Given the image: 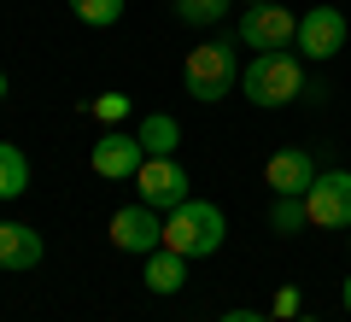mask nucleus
I'll return each mask as SVG.
<instances>
[{"instance_id":"dca6fc26","label":"nucleus","mask_w":351,"mask_h":322,"mask_svg":"<svg viewBox=\"0 0 351 322\" xmlns=\"http://www.w3.org/2000/svg\"><path fill=\"white\" fill-rule=\"evenodd\" d=\"M71 12L82 18V24L106 30V24H117V18H123V0H71Z\"/></svg>"},{"instance_id":"1a4fd4ad","label":"nucleus","mask_w":351,"mask_h":322,"mask_svg":"<svg viewBox=\"0 0 351 322\" xmlns=\"http://www.w3.org/2000/svg\"><path fill=\"white\" fill-rule=\"evenodd\" d=\"M346 12L339 6H311V12H299V53L304 59H334L339 47H346Z\"/></svg>"},{"instance_id":"39448f33","label":"nucleus","mask_w":351,"mask_h":322,"mask_svg":"<svg viewBox=\"0 0 351 322\" xmlns=\"http://www.w3.org/2000/svg\"><path fill=\"white\" fill-rule=\"evenodd\" d=\"M188 187H193V176L182 170L176 159H147L135 170V194H141V205H152V211H176V205H188Z\"/></svg>"},{"instance_id":"20e7f679","label":"nucleus","mask_w":351,"mask_h":322,"mask_svg":"<svg viewBox=\"0 0 351 322\" xmlns=\"http://www.w3.org/2000/svg\"><path fill=\"white\" fill-rule=\"evenodd\" d=\"M106 235H112L117 252H135V258H147V252L164 246V211H152V205H141V199H135V205L112 211Z\"/></svg>"},{"instance_id":"f8f14e48","label":"nucleus","mask_w":351,"mask_h":322,"mask_svg":"<svg viewBox=\"0 0 351 322\" xmlns=\"http://www.w3.org/2000/svg\"><path fill=\"white\" fill-rule=\"evenodd\" d=\"M135 141L147 147V159H176V147H182V124H176L170 112H147L135 129Z\"/></svg>"},{"instance_id":"4468645a","label":"nucleus","mask_w":351,"mask_h":322,"mask_svg":"<svg viewBox=\"0 0 351 322\" xmlns=\"http://www.w3.org/2000/svg\"><path fill=\"white\" fill-rule=\"evenodd\" d=\"M24 194H29V159L12 141H0V199H24Z\"/></svg>"},{"instance_id":"9b49d317","label":"nucleus","mask_w":351,"mask_h":322,"mask_svg":"<svg viewBox=\"0 0 351 322\" xmlns=\"http://www.w3.org/2000/svg\"><path fill=\"white\" fill-rule=\"evenodd\" d=\"M41 264V235L29 223H0V270H36Z\"/></svg>"},{"instance_id":"6ab92c4d","label":"nucleus","mask_w":351,"mask_h":322,"mask_svg":"<svg viewBox=\"0 0 351 322\" xmlns=\"http://www.w3.org/2000/svg\"><path fill=\"white\" fill-rule=\"evenodd\" d=\"M299 310H304V293H299V287H281V293H276V305H269V317H276V322H287V317H299Z\"/></svg>"},{"instance_id":"f3484780","label":"nucleus","mask_w":351,"mask_h":322,"mask_svg":"<svg viewBox=\"0 0 351 322\" xmlns=\"http://www.w3.org/2000/svg\"><path fill=\"white\" fill-rule=\"evenodd\" d=\"M228 12V0H176V18L182 24H217Z\"/></svg>"},{"instance_id":"393cba45","label":"nucleus","mask_w":351,"mask_h":322,"mask_svg":"<svg viewBox=\"0 0 351 322\" xmlns=\"http://www.w3.org/2000/svg\"><path fill=\"white\" fill-rule=\"evenodd\" d=\"M346 246H351V235H346Z\"/></svg>"},{"instance_id":"a211bd4d","label":"nucleus","mask_w":351,"mask_h":322,"mask_svg":"<svg viewBox=\"0 0 351 322\" xmlns=\"http://www.w3.org/2000/svg\"><path fill=\"white\" fill-rule=\"evenodd\" d=\"M88 112L100 117L106 129H112V124H123V117H129V94H100L94 106H88Z\"/></svg>"},{"instance_id":"7ed1b4c3","label":"nucleus","mask_w":351,"mask_h":322,"mask_svg":"<svg viewBox=\"0 0 351 322\" xmlns=\"http://www.w3.org/2000/svg\"><path fill=\"white\" fill-rule=\"evenodd\" d=\"M240 88H246L252 106H263V112H276V106H293V100H304V65L293 59L287 47L281 53H258V59L240 71Z\"/></svg>"},{"instance_id":"aec40b11","label":"nucleus","mask_w":351,"mask_h":322,"mask_svg":"<svg viewBox=\"0 0 351 322\" xmlns=\"http://www.w3.org/2000/svg\"><path fill=\"white\" fill-rule=\"evenodd\" d=\"M217 322H276V317H258V310H223Z\"/></svg>"},{"instance_id":"9d476101","label":"nucleus","mask_w":351,"mask_h":322,"mask_svg":"<svg viewBox=\"0 0 351 322\" xmlns=\"http://www.w3.org/2000/svg\"><path fill=\"white\" fill-rule=\"evenodd\" d=\"M311 182H316V164H311V152H299V147H281V152H269V164H263V187H269V194L304 199V194H311Z\"/></svg>"},{"instance_id":"0eeeda50","label":"nucleus","mask_w":351,"mask_h":322,"mask_svg":"<svg viewBox=\"0 0 351 322\" xmlns=\"http://www.w3.org/2000/svg\"><path fill=\"white\" fill-rule=\"evenodd\" d=\"M304 211L316 229H351V170H316Z\"/></svg>"},{"instance_id":"2eb2a0df","label":"nucleus","mask_w":351,"mask_h":322,"mask_svg":"<svg viewBox=\"0 0 351 322\" xmlns=\"http://www.w3.org/2000/svg\"><path fill=\"white\" fill-rule=\"evenodd\" d=\"M304 223H311L304 199H287V194H276V205H269V229H276V235H299Z\"/></svg>"},{"instance_id":"f03ea898","label":"nucleus","mask_w":351,"mask_h":322,"mask_svg":"<svg viewBox=\"0 0 351 322\" xmlns=\"http://www.w3.org/2000/svg\"><path fill=\"white\" fill-rule=\"evenodd\" d=\"M240 41H199V47L188 53V65H182V88H188L199 106H217V100H228L240 88Z\"/></svg>"},{"instance_id":"412c9836","label":"nucleus","mask_w":351,"mask_h":322,"mask_svg":"<svg viewBox=\"0 0 351 322\" xmlns=\"http://www.w3.org/2000/svg\"><path fill=\"white\" fill-rule=\"evenodd\" d=\"M339 305L351 310V275H346V281H339Z\"/></svg>"},{"instance_id":"4be33fe9","label":"nucleus","mask_w":351,"mask_h":322,"mask_svg":"<svg viewBox=\"0 0 351 322\" xmlns=\"http://www.w3.org/2000/svg\"><path fill=\"white\" fill-rule=\"evenodd\" d=\"M0 100H6V71H0Z\"/></svg>"},{"instance_id":"6e6552de","label":"nucleus","mask_w":351,"mask_h":322,"mask_svg":"<svg viewBox=\"0 0 351 322\" xmlns=\"http://www.w3.org/2000/svg\"><path fill=\"white\" fill-rule=\"evenodd\" d=\"M88 164H94V176H106V182H135V170L147 164V147H141L135 135H123V129H106V135L94 141V152H88Z\"/></svg>"},{"instance_id":"ddd939ff","label":"nucleus","mask_w":351,"mask_h":322,"mask_svg":"<svg viewBox=\"0 0 351 322\" xmlns=\"http://www.w3.org/2000/svg\"><path fill=\"white\" fill-rule=\"evenodd\" d=\"M141 281H147L152 293H182V281H188V258L170 252V246L147 252V275H141Z\"/></svg>"},{"instance_id":"423d86ee","label":"nucleus","mask_w":351,"mask_h":322,"mask_svg":"<svg viewBox=\"0 0 351 322\" xmlns=\"http://www.w3.org/2000/svg\"><path fill=\"white\" fill-rule=\"evenodd\" d=\"M299 41V18L287 12V6H276V0H263V6H246V18H240V47H258V53H281Z\"/></svg>"},{"instance_id":"f257e3e1","label":"nucleus","mask_w":351,"mask_h":322,"mask_svg":"<svg viewBox=\"0 0 351 322\" xmlns=\"http://www.w3.org/2000/svg\"><path fill=\"white\" fill-rule=\"evenodd\" d=\"M223 235H228V217H223V205H211V199H188V205L164 211V246L182 252L188 264L211 258V252L223 246Z\"/></svg>"},{"instance_id":"5701e85b","label":"nucleus","mask_w":351,"mask_h":322,"mask_svg":"<svg viewBox=\"0 0 351 322\" xmlns=\"http://www.w3.org/2000/svg\"><path fill=\"white\" fill-rule=\"evenodd\" d=\"M293 322H311V317H293Z\"/></svg>"},{"instance_id":"b1692460","label":"nucleus","mask_w":351,"mask_h":322,"mask_svg":"<svg viewBox=\"0 0 351 322\" xmlns=\"http://www.w3.org/2000/svg\"><path fill=\"white\" fill-rule=\"evenodd\" d=\"M252 6H263V0H252Z\"/></svg>"}]
</instances>
